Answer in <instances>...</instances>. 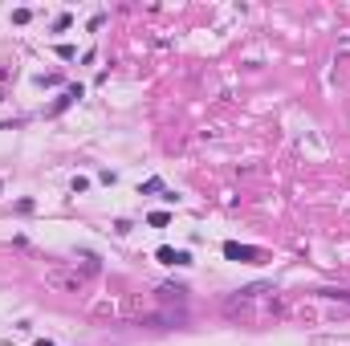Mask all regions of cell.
Masks as SVG:
<instances>
[{
	"label": "cell",
	"mask_w": 350,
	"mask_h": 346,
	"mask_svg": "<svg viewBox=\"0 0 350 346\" xmlns=\"http://www.w3.org/2000/svg\"><path fill=\"white\" fill-rule=\"evenodd\" d=\"M57 57L70 61V57H78V49H74V45H57Z\"/></svg>",
	"instance_id": "6"
},
{
	"label": "cell",
	"mask_w": 350,
	"mask_h": 346,
	"mask_svg": "<svg viewBox=\"0 0 350 346\" xmlns=\"http://www.w3.org/2000/svg\"><path fill=\"white\" fill-rule=\"evenodd\" d=\"M224 257H228V261H257L261 253H257V249H244V244H236V240H228V244H224Z\"/></svg>",
	"instance_id": "4"
},
{
	"label": "cell",
	"mask_w": 350,
	"mask_h": 346,
	"mask_svg": "<svg viewBox=\"0 0 350 346\" xmlns=\"http://www.w3.org/2000/svg\"><path fill=\"white\" fill-rule=\"evenodd\" d=\"M45 285L57 289V293H81V289H86V277H81L78 269H61V265H53V269H45Z\"/></svg>",
	"instance_id": "2"
},
{
	"label": "cell",
	"mask_w": 350,
	"mask_h": 346,
	"mask_svg": "<svg viewBox=\"0 0 350 346\" xmlns=\"http://www.w3.org/2000/svg\"><path fill=\"white\" fill-rule=\"evenodd\" d=\"M0 192H4V188H0Z\"/></svg>",
	"instance_id": "7"
},
{
	"label": "cell",
	"mask_w": 350,
	"mask_h": 346,
	"mask_svg": "<svg viewBox=\"0 0 350 346\" xmlns=\"http://www.w3.org/2000/svg\"><path fill=\"white\" fill-rule=\"evenodd\" d=\"M285 314H289V298L277 293L273 285H248L224 302V318L240 326H269Z\"/></svg>",
	"instance_id": "1"
},
{
	"label": "cell",
	"mask_w": 350,
	"mask_h": 346,
	"mask_svg": "<svg viewBox=\"0 0 350 346\" xmlns=\"http://www.w3.org/2000/svg\"><path fill=\"white\" fill-rule=\"evenodd\" d=\"M147 220H151V224H155V228H163V224H167V220H171V216H167V212H151V216H147Z\"/></svg>",
	"instance_id": "5"
},
{
	"label": "cell",
	"mask_w": 350,
	"mask_h": 346,
	"mask_svg": "<svg viewBox=\"0 0 350 346\" xmlns=\"http://www.w3.org/2000/svg\"><path fill=\"white\" fill-rule=\"evenodd\" d=\"M155 257L163 261V265H192V253H188V249H167V244H163Z\"/></svg>",
	"instance_id": "3"
}]
</instances>
